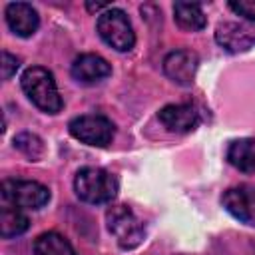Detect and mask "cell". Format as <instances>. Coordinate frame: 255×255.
<instances>
[{
	"instance_id": "obj_1",
	"label": "cell",
	"mask_w": 255,
	"mask_h": 255,
	"mask_svg": "<svg viewBox=\"0 0 255 255\" xmlns=\"http://www.w3.org/2000/svg\"><path fill=\"white\" fill-rule=\"evenodd\" d=\"M22 90L28 100L46 114H58L62 110V98L52 72L42 66H32L22 74Z\"/></svg>"
},
{
	"instance_id": "obj_2",
	"label": "cell",
	"mask_w": 255,
	"mask_h": 255,
	"mask_svg": "<svg viewBox=\"0 0 255 255\" xmlns=\"http://www.w3.org/2000/svg\"><path fill=\"white\" fill-rule=\"evenodd\" d=\"M74 189L86 203H108L118 195V179L102 167H82L76 173Z\"/></svg>"
},
{
	"instance_id": "obj_3",
	"label": "cell",
	"mask_w": 255,
	"mask_h": 255,
	"mask_svg": "<svg viewBox=\"0 0 255 255\" xmlns=\"http://www.w3.org/2000/svg\"><path fill=\"white\" fill-rule=\"evenodd\" d=\"M96 28H98L100 38L118 52H128L135 44V34H133L131 22H129L128 14L120 8L104 10L98 18Z\"/></svg>"
},
{
	"instance_id": "obj_4",
	"label": "cell",
	"mask_w": 255,
	"mask_h": 255,
	"mask_svg": "<svg viewBox=\"0 0 255 255\" xmlns=\"http://www.w3.org/2000/svg\"><path fill=\"white\" fill-rule=\"evenodd\" d=\"M106 223L122 249H133L143 239V225L128 205H114L106 211Z\"/></svg>"
},
{
	"instance_id": "obj_5",
	"label": "cell",
	"mask_w": 255,
	"mask_h": 255,
	"mask_svg": "<svg viewBox=\"0 0 255 255\" xmlns=\"http://www.w3.org/2000/svg\"><path fill=\"white\" fill-rule=\"evenodd\" d=\"M2 199L6 205L20 209H40L50 201L46 185L30 179H6L2 183Z\"/></svg>"
},
{
	"instance_id": "obj_6",
	"label": "cell",
	"mask_w": 255,
	"mask_h": 255,
	"mask_svg": "<svg viewBox=\"0 0 255 255\" xmlns=\"http://www.w3.org/2000/svg\"><path fill=\"white\" fill-rule=\"evenodd\" d=\"M68 129L82 143L96 145V147H106L112 141L114 131H116L114 129V124L106 116H96V114L74 118L68 124Z\"/></svg>"
},
{
	"instance_id": "obj_7",
	"label": "cell",
	"mask_w": 255,
	"mask_h": 255,
	"mask_svg": "<svg viewBox=\"0 0 255 255\" xmlns=\"http://www.w3.org/2000/svg\"><path fill=\"white\" fill-rule=\"evenodd\" d=\"M215 42L231 54L247 52L255 46V28L243 22H221L215 28Z\"/></svg>"
},
{
	"instance_id": "obj_8",
	"label": "cell",
	"mask_w": 255,
	"mask_h": 255,
	"mask_svg": "<svg viewBox=\"0 0 255 255\" xmlns=\"http://www.w3.org/2000/svg\"><path fill=\"white\" fill-rule=\"evenodd\" d=\"M223 207L241 223L255 227V187L235 185L229 187L221 197Z\"/></svg>"
},
{
	"instance_id": "obj_9",
	"label": "cell",
	"mask_w": 255,
	"mask_h": 255,
	"mask_svg": "<svg viewBox=\"0 0 255 255\" xmlns=\"http://www.w3.org/2000/svg\"><path fill=\"white\" fill-rule=\"evenodd\" d=\"M197 54L191 50H173L163 58L165 76L177 86H191L197 72Z\"/></svg>"
},
{
	"instance_id": "obj_10",
	"label": "cell",
	"mask_w": 255,
	"mask_h": 255,
	"mask_svg": "<svg viewBox=\"0 0 255 255\" xmlns=\"http://www.w3.org/2000/svg\"><path fill=\"white\" fill-rule=\"evenodd\" d=\"M163 128L175 133H187L199 124V114L191 104H169L163 106L157 114Z\"/></svg>"
},
{
	"instance_id": "obj_11",
	"label": "cell",
	"mask_w": 255,
	"mask_h": 255,
	"mask_svg": "<svg viewBox=\"0 0 255 255\" xmlns=\"http://www.w3.org/2000/svg\"><path fill=\"white\" fill-rule=\"evenodd\" d=\"M4 16H6L8 28L20 38L32 36L40 26V18H38L36 8H32L26 2H10L4 10Z\"/></svg>"
},
{
	"instance_id": "obj_12",
	"label": "cell",
	"mask_w": 255,
	"mask_h": 255,
	"mask_svg": "<svg viewBox=\"0 0 255 255\" xmlns=\"http://www.w3.org/2000/svg\"><path fill=\"white\" fill-rule=\"evenodd\" d=\"M70 72L80 84H98L112 74V66L98 54H82L74 60Z\"/></svg>"
},
{
	"instance_id": "obj_13",
	"label": "cell",
	"mask_w": 255,
	"mask_h": 255,
	"mask_svg": "<svg viewBox=\"0 0 255 255\" xmlns=\"http://www.w3.org/2000/svg\"><path fill=\"white\" fill-rule=\"evenodd\" d=\"M227 159L233 167L245 173L255 171V137H241L229 143Z\"/></svg>"
},
{
	"instance_id": "obj_14",
	"label": "cell",
	"mask_w": 255,
	"mask_h": 255,
	"mask_svg": "<svg viewBox=\"0 0 255 255\" xmlns=\"http://www.w3.org/2000/svg\"><path fill=\"white\" fill-rule=\"evenodd\" d=\"M32 251H34V255H76L70 241L56 231L38 235Z\"/></svg>"
},
{
	"instance_id": "obj_15",
	"label": "cell",
	"mask_w": 255,
	"mask_h": 255,
	"mask_svg": "<svg viewBox=\"0 0 255 255\" xmlns=\"http://www.w3.org/2000/svg\"><path fill=\"white\" fill-rule=\"evenodd\" d=\"M173 18L179 28L195 32L205 26V14L199 4L193 2H175L173 4Z\"/></svg>"
},
{
	"instance_id": "obj_16",
	"label": "cell",
	"mask_w": 255,
	"mask_h": 255,
	"mask_svg": "<svg viewBox=\"0 0 255 255\" xmlns=\"http://www.w3.org/2000/svg\"><path fill=\"white\" fill-rule=\"evenodd\" d=\"M28 225H30V221L22 213L20 207H12V205H6L4 203V207L0 211V235L4 239L22 235L28 229Z\"/></svg>"
},
{
	"instance_id": "obj_17",
	"label": "cell",
	"mask_w": 255,
	"mask_h": 255,
	"mask_svg": "<svg viewBox=\"0 0 255 255\" xmlns=\"http://www.w3.org/2000/svg\"><path fill=\"white\" fill-rule=\"evenodd\" d=\"M14 147L18 151H22L26 157L30 159H38L42 153H44V141L36 135V133H30V131H22L14 137Z\"/></svg>"
},
{
	"instance_id": "obj_18",
	"label": "cell",
	"mask_w": 255,
	"mask_h": 255,
	"mask_svg": "<svg viewBox=\"0 0 255 255\" xmlns=\"http://www.w3.org/2000/svg\"><path fill=\"white\" fill-rule=\"evenodd\" d=\"M229 8L247 20H255V0H231Z\"/></svg>"
},
{
	"instance_id": "obj_19",
	"label": "cell",
	"mask_w": 255,
	"mask_h": 255,
	"mask_svg": "<svg viewBox=\"0 0 255 255\" xmlns=\"http://www.w3.org/2000/svg\"><path fill=\"white\" fill-rule=\"evenodd\" d=\"M18 66H20V60L16 56H12L10 52L4 50L2 52V80H10L16 74Z\"/></svg>"
},
{
	"instance_id": "obj_20",
	"label": "cell",
	"mask_w": 255,
	"mask_h": 255,
	"mask_svg": "<svg viewBox=\"0 0 255 255\" xmlns=\"http://www.w3.org/2000/svg\"><path fill=\"white\" fill-rule=\"evenodd\" d=\"M86 6H88L90 12H98V10H108V8H112L110 4H100V2H96V4H94V2H88Z\"/></svg>"
}]
</instances>
